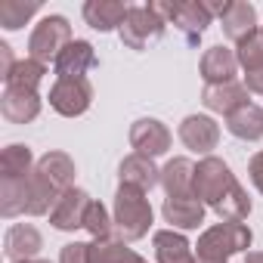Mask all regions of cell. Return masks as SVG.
Returning a JSON list of instances; mask_svg holds the SVG:
<instances>
[{"mask_svg":"<svg viewBox=\"0 0 263 263\" xmlns=\"http://www.w3.org/2000/svg\"><path fill=\"white\" fill-rule=\"evenodd\" d=\"M195 198L226 223H241L251 214L248 192L238 186L229 164L214 155H208L195 164Z\"/></svg>","mask_w":263,"mask_h":263,"instance_id":"1","label":"cell"},{"mask_svg":"<svg viewBox=\"0 0 263 263\" xmlns=\"http://www.w3.org/2000/svg\"><path fill=\"white\" fill-rule=\"evenodd\" d=\"M115 226L121 232V241H137L152 226V204L146 192L134 186H118L115 192Z\"/></svg>","mask_w":263,"mask_h":263,"instance_id":"2","label":"cell"},{"mask_svg":"<svg viewBox=\"0 0 263 263\" xmlns=\"http://www.w3.org/2000/svg\"><path fill=\"white\" fill-rule=\"evenodd\" d=\"M251 238L254 235H251V229L245 223H217V226L201 232V238L195 245V257L229 263V257H235V254L251 248Z\"/></svg>","mask_w":263,"mask_h":263,"instance_id":"3","label":"cell"},{"mask_svg":"<svg viewBox=\"0 0 263 263\" xmlns=\"http://www.w3.org/2000/svg\"><path fill=\"white\" fill-rule=\"evenodd\" d=\"M71 44V25L65 16H47L34 25L31 37H28V56L37 59V62H56L59 53Z\"/></svg>","mask_w":263,"mask_h":263,"instance_id":"4","label":"cell"},{"mask_svg":"<svg viewBox=\"0 0 263 263\" xmlns=\"http://www.w3.org/2000/svg\"><path fill=\"white\" fill-rule=\"evenodd\" d=\"M167 28V19L155 10V4L146 7H130L124 25H121V41L130 50H146L149 41H158Z\"/></svg>","mask_w":263,"mask_h":263,"instance_id":"5","label":"cell"},{"mask_svg":"<svg viewBox=\"0 0 263 263\" xmlns=\"http://www.w3.org/2000/svg\"><path fill=\"white\" fill-rule=\"evenodd\" d=\"M155 10L177 25V31L186 37V44H198V37L204 34V28L211 25V13L204 10L201 0H174V4H158Z\"/></svg>","mask_w":263,"mask_h":263,"instance_id":"6","label":"cell"},{"mask_svg":"<svg viewBox=\"0 0 263 263\" xmlns=\"http://www.w3.org/2000/svg\"><path fill=\"white\" fill-rule=\"evenodd\" d=\"M93 102V84L87 78H59L50 87V105L62 118H78Z\"/></svg>","mask_w":263,"mask_h":263,"instance_id":"7","label":"cell"},{"mask_svg":"<svg viewBox=\"0 0 263 263\" xmlns=\"http://www.w3.org/2000/svg\"><path fill=\"white\" fill-rule=\"evenodd\" d=\"M130 146L137 149V155L158 158L171 149V130L158 118H140L130 127Z\"/></svg>","mask_w":263,"mask_h":263,"instance_id":"8","label":"cell"},{"mask_svg":"<svg viewBox=\"0 0 263 263\" xmlns=\"http://www.w3.org/2000/svg\"><path fill=\"white\" fill-rule=\"evenodd\" d=\"M180 140H183L186 149H192V152L208 158L211 149H217V143H220V127L208 115H189L180 124Z\"/></svg>","mask_w":263,"mask_h":263,"instance_id":"9","label":"cell"},{"mask_svg":"<svg viewBox=\"0 0 263 263\" xmlns=\"http://www.w3.org/2000/svg\"><path fill=\"white\" fill-rule=\"evenodd\" d=\"M201 102H204L211 111L223 115V118H229L232 111L251 105V99H248V87L238 84V81H229V84H204Z\"/></svg>","mask_w":263,"mask_h":263,"instance_id":"10","label":"cell"},{"mask_svg":"<svg viewBox=\"0 0 263 263\" xmlns=\"http://www.w3.org/2000/svg\"><path fill=\"white\" fill-rule=\"evenodd\" d=\"M34 171L41 174V180L62 198L68 189H74V161L65 152H47L44 158H37Z\"/></svg>","mask_w":263,"mask_h":263,"instance_id":"11","label":"cell"},{"mask_svg":"<svg viewBox=\"0 0 263 263\" xmlns=\"http://www.w3.org/2000/svg\"><path fill=\"white\" fill-rule=\"evenodd\" d=\"M93 198L84 192V189H68L56 208L50 211V223L59 229V232H74V229H84V214H87V204Z\"/></svg>","mask_w":263,"mask_h":263,"instance_id":"12","label":"cell"},{"mask_svg":"<svg viewBox=\"0 0 263 263\" xmlns=\"http://www.w3.org/2000/svg\"><path fill=\"white\" fill-rule=\"evenodd\" d=\"M161 189L167 198H195V164L189 158H171L161 167Z\"/></svg>","mask_w":263,"mask_h":263,"instance_id":"13","label":"cell"},{"mask_svg":"<svg viewBox=\"0 0 263 263\" xmlns=\"http://www.w3.org/2000/svg\"><path fill=\"white\" fill-rule=\"evenodd\" d=\"M118 177H121V186H134L140 192H149L161 183V171L155 167V158H146V155H127L118 167Z\"/></svg>","mask_w":263,"mask_h":263,"instance_id":"14","label":"cell"},{"mask_svg":"<svg viewBox=\"0 0 263 263\" xmlns=\"http://www.w3.org/2000/svg\"><path fill=\"white\" fill-rule=\"evenodd\" d=\"M0 111L10 124H28L41 115V96L37 90H16L7 87L4 96H0Z\"/></svg>","mask_w":263,"mask_h":263,"instance_id":"15","label":"cell"},{"mask_svg":"<svg viewBox=\"0 0 263 263\" xmlns=\"http://www.w3.org/2000/svg\"><path fill=\"white\" fill-rule=\"evenodd\" d=\"M235 71H238L235 50H229L223 44L204 50V56H201V78H204V84H229V81H235Z\"/></svg>","mask_w":263,"mask_h":263,"instance_id":"16","label":"cell"},{"mask_svg":"<svg viewBox=\"0 0 263 263\" xmlns=\"http://www.w3.org/2000/svg\"><path fill=\"white\" fill-rule=\"evenodd\" d=\"M31 174L28 177H0V214H4L7 220L10 217H19V214H28Z\"/></svg>","mask_w":263,"mask_h":263,"instance_id":"17","label":"cell"},{"mask_svg":"<svg viewBox=\"0 0 263 263\" xmlns=\"http://www.w3.org/2000/svg\"><path fill=\"white\" fill-rule=\"evenodd\" d=\"M223 34L238 47L248 34H254L260 25H257V10L251 4H245V0H229V10L223 13Z\"/></svg>","mask_w":263,"mask_h":263,"instance_id":"18","label":"cell"},{"mask_svg":"<svg viewBox=\"0 0 263 263\" xmlns=\"http://www.w3.org/2000/svg\"><path fill=\"white\" fill-rule=\"evenodd\" d=\"M127 13H130V7H124V4H118V0H87L84 4V19H87V25L90 28H96V31H121V25H124V19H127Z\"/></svg>","mask_w":263,"mask_h":263,"instance_id":"19","label":"cell"},{"mask_svg":"<svg viewBox=\"0 0 263 263\" xmlns=\"http://www.w3.org/2000/svg\"><path fill=\"white\" fill-rule=\"evenodd\" d=\"M93 65H96L93 44L90 41H71L56 59V74L59 78H84Z\"/></svg>","mask_w":263,"mask_h":263,"instance_id":"20","label":"cell"},{"mask_svg":"<svg viewBox=\"0 0 263 263\" xmlns=\"http://www.w3.org/2000/svg\"><path fill=\"white\" fill-rule=\"evenodd\" d=\"M41 248H44V238H41V232H37L34 226L16 223V226L7 229L4 251H7V257H10L13 263H19V260H34V254H37Z\"/></svg>","mask_w":263,"mask_h":263,"instance_id":"21","label":"cell"},{"mask_svg":"<svg viewBox=\"0 0 263 263\" xmlns=\"http://www.w3.org/2000/svg\"><path fill=\"white\" fill-rule=\"evenodd\" d=\"M152 245H155V257L158 263H195V254H192V245L183 232H174V229H158L152 235Z\"/></svg>","mask_w":263,"mask_h":263,"instance_id":"22","label":"cell"},{"mask_svg":"<svg viewBox=\"0 0 263 263\" xmlns=\"http://www.w3.org/2000/svg\"><path fill=\"white\" fill-rule=\"evenodd\" d=\"M161 214L174 229H198L204 223V204L198 198H164Z\"/></svg>","mask_w":263,"mask_h":263,"instance_id":"23","label":"cell"},{"mask_svg":"<svg viewBox=\"0 0 263 263\" xmlns=\"http://www.w3.org/2000/svg\"><path fill=\"white\" fill-rule=\"evenodd\" d=\"M226 130H229L235 140H245V143L263 140V108L251 102V105L232 111V115L226 118Z\"/></svg>","mask_w":263,"mask_h":263,"instance_id":"24","label":"cell"},{"mask_svg":"<svg viewBox=\"0 0 263 263\" xmlns=\"http://www.w3.org/2000/svg\"><path fill=\"white\" fill-rule=\"evenodd\" d=\"M143 257L137 251H130L124 241L118 238H99V241H90V251H87V263H140Z\"/></svg>","mask_w":263,"mask_h":263,"instance_id":"25","label":"cell"},{"mask_svg":"<svg viewBox=\"0 0 263 263\" xmlns=\"http://www.w3.org/2000/svg\"><path fill=\"white\" fill-rule=\"evenodd\" d=\"M34 171V155L28 146L13 143L0 152V177H28Z\"/></svg>","mask_w":263,"mask_h":263,"instance_id":"26","label":"cell"},{"mask_svg":"<svg viewBox=\"0 0 263 263\" xmlns=\"http://www.w3.org/2000/svg\"><path fill=\"white\" fill-rule=\"evenodd\" d=\"M44 74H47V65L28 56V59H19L4 81H7V87H16V90H37Z\"/></svg>","mask_w":263,"mask_h":263,"instance_id":"27","label":"cell"},{"mask_svg":"<svg viewBox=\"0 0 263 263\" xmlns=\"http://www.w3.org/2000/svg\"><path fill=\"white\" fill-rule=\"evenodd\" d=\"M41 10V4L37 0H4L0 4V25H4L7 31H16V28H22L34 13Z\"/></svg>","mask_w":263,"mask_h":263,"instance_id":"28","label":"cell"},{"mask_svg":"<svg viewBox=\"0 0 263 263\" xmlns=\"http://www.w3.org/2000/svg\"><path fill=\"white\" fill-rule=\"evenodd\" d=\"M235 56H238V65L245 71H254V68L263 65V25L235 47Z\"/></svg>","mask_w":263,"mask_h":263,"instance_id":"29","label":"cell"},{"mask_svg":"<svg viewBox=\"0 0 263 263\" xmlns=\"http://www.w3.org/2000/svg\"><path fill=\"white\" fill-rule=\"evenodd\" d=\"M111 217H108V211H105V204L102 201H90L87 204V214H84V229L93 235V241H99V238H111Z\"/></svg>","mask_w":263,"mask_h":263,"instance_id":"30","label":"cell"},{"mask_svg":"<svg viewBox=\"0 0 263 263\" xmlns=\"http://www.w3.org/2000/svg\"><path fill=\"white\" fill-rule=\"evenodd\" d=\"M87 251H90V245H84V241H71V245L62 248L59 263H87Z\"/></svg>","mask_w":263,"mask_h":263,"instance_id":"31","label":"cell"},{"mask_svg":"<svg viewBox=\"0 0 263 263\" xmlns=\"http://www.w3.org/2000/svg\"><path fill=\"white\" fill-rule=\"evenodd\" d=\"M248 177H251V183H254V189L263 195V152H257L251 161H248Z\"/></svg>","mask_w":263,"mask_h":263,"instance_id":"32","label":"cell"},{"mask_svg":"<svg viewBox=\"0 0 263 263\" xmlns=\"http://www.w3.org/2000/svg\"><path fill=\"white\" fill-rule=\"evenodd\" d=\"M245 87H248L251 93H260V96H263V65L254 68V71H245Z\"/></svg>","mask_w":263,"mask_h":263,"instance_id":"33","label":"cell"},{"mask_svg":"<svg viewBox=\"0 0 263 263\" xmlns=\"http://www.w3.org/2000/svg\"><path fill=\"white\" fill-rule=\"evenodd\" d=\"M16 62H19V59H13V47H10V44H0V74L7 78Z\"/></svg>","mask_w":263,"mask_h":263,"instance_id":"34","label":"cell"},{"mask_svg":"<svg viewBox=\"0 0 263 263\" xmlns=\"http://www.w3.org/2000/svg\"><path fill=\"white\" fill-rule=\"evenodd\" d=\"M245 263H263V251H251V254L245 257Z\"/></svg>","mask_w":263,"mask_h":263,"instance_id":"35","label":"cell"},{"mask_svg":"<svg viewBox=\"0 0 263 263\" xmlns=\"http://www.w3.org/2000/svg\"><path fill=\"white\" fill-rule=\"evenodd\" d=\"M19 263H50V260H19Z\"/></svg>","mask_w":263,"mask_h":263,"instance_id":"36","label":"cell"},{"mask_svg":"<svg viewBox=\"0 0 263 263\" xmlns=\"http://www.w3.org/2000/svg\"><path fill=\"white\" fill-rule=\"evenodd\" d=\"M195 263H217V260H201V257H195Z\"/></svg>","mask_w":263,"mask_h":263,"instance_id":"37","label":"cell"}]
</instances>
